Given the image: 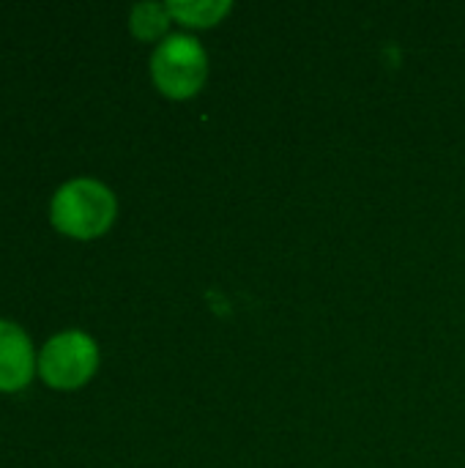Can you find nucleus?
<instances>
[{
    "instance_id": "obj_1",
    "label": "nucleus",
    "mask_w": 465,
    "mask_h": 468,
    "mask_svg": "<svg viewBox=\"0 0 465 468\" xmlns=\"http://www.w3.org/2000/svg\"><path fill=\"white\" fill-rule=\"evenodd\" d=\"M118 203L110 186L96 178H71L52 195L49 222L63 236L88 241L107 233L115 222Z\"/></svg>"
},
{
    "instance_id": "obj_6",
    "label": "nucleus",
    "mask_w": 465,
    "mask_h": 468,
    "mask_svg": "<svg viewBox=\"0 0 465 468\" xmlns=\"http://www.w3.org/2000/svg\"><path fill=\"white\" fill-rule=\"evenodd\" d=\"M170 19L167 3H137L129 14V27L140 41H156L167 33Z\"/></svg>"
},
{
    "instance_id": "obj_5",
    "label": "nucleus",
    "mask_w": 465,
    "mask_h": 468,
    "mask_svg": "<svg viewBox=\"0 0 465 468\" xmlns=\"http://www.w3.org/2000/svg\"><path fill=\"white\" fill-rule=\"evenodd\" d=\"M230 0H170L167 11L173 19L189 25V27H214L230 14Z\"/></svg>"
},
{
    "instance_id": "obj_4",
    "label": "nucleus",
    "mask_w": 465,
    "mask_h": 468,
    "mask_svg": "<svg viewBox=\"0 0 465 468\" xmlns=\"http://www.w3.org/2000/svg\"><path fill=\"white\" fill-rule=\"evenodd\" d=\"M36 351L22 326L0 321V392H19L36 373Z\"/></svg>"
},
{
    "instance_id": "obj_2",
    "label": "nucleus",
    "mask_w": 465,
    "mask_h": 468,
    "mask_svg": "<svg viewBox=\"0 0 465 468\" xmlns=\"http://www.w3.org/2000/svg\"><path fill=\"white\" fill-rule=\"evenodd\" d=\"M151 77L159 93L170 99H192L208 77V55L189 33L164 36L151 55Z\"/></svg>"
},
{
    "instance_id": "obj_3",
    "label": "nucleus",
    "mask_w": 465,
    "mask_h": 468,
    "mask_svg": "<svg viewBox=\"0 0 465 468\" xmlns=\"http://www.w3.org/2000/svg\"><path fill=\"white\" fill-rule=\"evenodd\" d=\"M96 367H99V346L90 335L79 329H69L49 337L41 346L36 362L41 381L52 389H79L93 378Z\"/></svg>"
}]
</instances>
